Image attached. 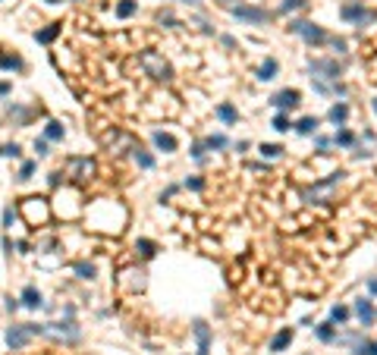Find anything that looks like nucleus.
<instances>
[{
    "label": "nucleus",
    "mask_w": 377,
    "mask_h": 355,
    "mask_svg": "<svg viewBox=\"0 0 377 355\" xmlns=\"http://www.w3.org/2000/svg\"><path fill=\"white\" fill-rule=\"evenodd\" d=\"M0 69H7V73H19L22 60H19L16 54H0Z\"/></svg>",
    "instance_id": "412c9836"
},
{
    "label": "nucleus",
    "mask_w": 377,
    "mask_h": 355,
    "mask_svg": "<svg viewBox=\"0 0 377 355\" xmlns=\"http://www.w3.org/2000/svg\"><path fill=\"white\" fill-rule=\"evenodd\" d=\"M289 342H292V330L286 327V330H280V333L274 336V342H270V352H283Z\"/></svg>",
    "instance_id": "6ab92c4d"
},
{
    "label": "nucleus",
    "mask_w": 377,
    "mask_h": 355,
    "mask_svg": "<svg viewBox=\"0 0 377 355\" xmlns=\"http://www.w3.org/2000/svg\"><path fill=\"white\" fill-rule=\"evenodd\" d=\"M258 151H261V157H267V160H274V157L283 154V148H280V145H261Z\"/></svg>",
    "instance_id": "2f4dec72"
},
{
    "label": "nucleus",
    "mask_w": 377,
    "mask_h": 355,
    "mask_svg": "<svg viewBox=\"0 0 377 355\" xmlns=\"http://www.w3.org/2000/svg\"><path fill=\"white\" fill-rule=\"evenodd\" d=\"M296 132H302V135H314V132H317V120H314V116H302V120L296 123Z\"/></svg>",
    "instance_id": "5701e85b"
},
{
    "label": "nucleus",
    "mask_w": 377,
    "mask_h": 355,
    "mask_svg": "<svg viewBox=\"0 0 377 355\" xmlns=\"http://www.w3.org/2000/svg\"><path fill=\"white\" fill-rule=\"evenodd\" d=\"M135 252H138L141 258H151V255H154V242H151V239H138V242H135Z\"/></svg>",
    "instance_id": "c756f323"
},
{
    "label": "nucleus",
    "mask_w": 377,
    "mask_h": 355,
    "mask_svg": "<svg viewBox=\"0 0 377 355\" xmlns=\"http://www.w3.org/2000/svg\"><path fill=\"white\" fill-rule=\"evenodd\" d=\"M10 94V82H0V98H7Z\"/></svg>",
    "instance_id": "09e8293b"
},
{
    "label": "nucleus",
    "mask_w": 377,
    "mask_h": 355,
    "mask_svg": "<svg viewBox=\"0 0 377 355\" xmlns=\"http://www.w3.org/2000/svg\"><path fill=\"white\" fill-rule=\"evenodd\" d=\"M57 35H60V26H47V29H41V32H35V38H38L41 44H51Z\"/></svg>",
    "instance_id": "a878e982"
},
{
    "label": "nucleus",
    "mask_w": 377,
    "mask_h": 355,
    "mask_svg": "<svg viewBox=\"0 0 377 355\" xmlns=\"http://www.w3.org/2000/svg\"><path fill=\"white\" fill-rule=\"evenodd\" d=\"M299 101H302V94H299L296 88H283V91H277L274 98H270V104H274L280 113H286V110H292V107H299Z\"/></svg>",
    "instance_id": "9b49d317"
},
{
    "label": "nucleus",
    "mask_w": 377,
    "mask_h": 355,
    "mask_svg": "<svg viewBox=\"0 0 377 355\" xmlns=\"http://www.w3.org/2000/svg\"><path fill=\"white\" fill-rule=\"evenodd\" d=\"M305 4H308V0H283L280 10H283V13H292V10H299V7H305Z\"/></svg>",
    "instance_id": "e433bc0d"
},
{
    "label": "nucleus",
    "mask_w": 377,
    "mask_h": 355,
    "mask_svg": "<svg viewBox=\"0 0 377 355\" xmlns=\"http://www.w3.org/2000/svg\"><path fill=\"white\" fill-rule=\"evenodd\" d=\"M22 217H26L29 227H44L47 217H51V208H47L44 198H26L22 201Z\"/></svg>",
    "instance_id": "7ed1b4c3"
},
{
    "label": "nucleus",
    "mask_w": 377,
    "mask_h": 355,
    "mask_svg": "<svg viewBox=\"0 0 377 355\" xmlns=\"http://www.w3.org/2000/svg\"><path fill=\"white\" fill-rule=\"evenodd\" d=\"M0 154H4V157H19V154H22V148L16 145V141H10V145L0 148Z\"/></svg>",
    "instance_id": "f704fd0d"
},
{
    "label": "nucleus",
    "mask_w": 377,
    "mask_h": 355,
    "mask_svg": "<svg viewBox=\"0 0 377 355\" xmlns=\"http://www.w3.org/2000/svg\"><path fill=\"white\" fill-rule=\"evenodd\" d=\"M308 69H311V79H317V82H333V79H339V63H336V60H311Z\"/></svg>",
    "instance_id": "6e6552de"
},
{
    "label": "nucleus",
    "mask_w": 377,
    "mask_h": 355,
    "mask_svg": "<svg viewBox=\"0 0 377 355\" xmlns=\"http://www.w3.org/2000/svg\"><path fill=\"white\" fill-rule=\"evenodd\" d=\"M217 116H220L223 123H236V120H239V113H236L233 104H220V107H217Z\"/></svg>",
    "instance_id": "393cba45"
},
{
    "label": "nucleus",
    "mask_w": 377,
    "mask_h": 355,
    "mask_svg": "<svg viewBox=\"0 0 377 355\" xmlns=\"http://www.w3.org/2000/svg\"><path fill=\"white\" fill-rule=\"evenodd\" d=\"M185 189H192V192H202V189H205V183L198 180V176H192V180H185Z\"/></svg>",
    "instance_id": "79ce46f5"
},
{
    "label": "nucleus",
    "mask_w": 377,
    "mask_h": 355,
    "mask_svg": "<svg viewBox=\"0 0 377 355\" xmlns=\"http://www.w3.org/2000/svg\"><path fill=\"white\" fill-rule=\"evenodd\" d=\"M63 135H66V129H63V123H57V120H51L44 126V138L47 141H63Z\"/></svg>",
    "instance_id": "dca6fc26"
},
{
    "label": "nucleus",
    "mask_w": 377,
    "mask_h": 355,
    "mask_svg": "<svg viewBox=\"0 0 377 355\" xmlns=\"http://www.w3.org/2000/svg\"><path fill=\"white\" fill-rule=\"evenodd\" d=\"M138 63H141V69H145V76H151V79H157V82L170 79V63L163 60L157 51H145L138 57Z\"/></svg>",
    "instance_id": "f03ea898"
},
{
    "label": "nucleus",
    "mask_w": 377,
    "mask_h": 355,
    "mask_svg": "<svg viewBox=\"0 0 377 355\" xmlns=\"http://www.w3.org/2000/svg\"><path fill=\"white\" fill-rule=\"evenodd\" d=\"M60 183H63V173H51V186L60 189Z\"/></svg>",
    "instance_id": "a18cd8bd"
},
{
    "label": "nucleus",
    "mask_w": 377,
    "mask_h": 355,
    "mask_svg": "<svg viewBox=\"0 0 377 355\" xmlns=\"http://www.w3.org/2000/svg\"><path fill=\"white\" fill-rule=\"evenodd\" d=\"M19 305H26V308H41V292L35 289V286H26L22 289V299H19Z\"/></svg>",
    "instance_id": "2eb2a0df"
},
{
    "label": "nucleus",
    "mask_w": 377,
    "mask_h": 355,
    "mask_svg": "<svg viewBox=\"0 0 377 355\" xmlns=\"http://www.w3.org/2000/svg\"><path fill=\"white\" fill-rule=\"evenodd\" d=\"M374 113H377V98H374Z\"/></svg>",
    "instance_id": "864d4df0"
},
{
    "label": "nucleus",
    "mask_w": 377,
    "mask_h": 355,
    "mask_svg": "<svg viewBox=\"0 0 377 355\" xmlns=\"http://www.w3.org/2000/svg\"><path fill=\"white\" fill-rule=\"evenodd\" d=\"M132 157H135V163H138V167H145V170H151V167H154V157H151L148 151H141V148H135V151H132Z\"/></svg>",
    "instance_id": "bb28decb"
},
{
    "label": "nucleus",
    "mask_w": 377,
    "mask_h": 355,
    "mask_svg": "<svg viewBox=\"0 0 377 355\" xmlns=\"http://www.w3.org/2000/svg\"><path fill=\"white\" fill-rule=\"evenodd\" d=\"M327 44H330V47H333V51H339V54H343V51H346V41H343V38H330Z\"/></svg>",
    "instance_id": "37998d69"
},
{
    "label": "nucleus",
    "mask_w": 377,
    "mask_h": 355,
    "mask_svg": "<svg viewBox=\"0 0 377 355\" xmlns=\"http://www.w3.org/2000/svg\"><path fill=\"white\" fill-rule=\"evenodd\" d=\"M289 32H296L302 35L308 44H327L330 41V35L321 29V26H314V22H305V19H296V22H289Z\"/></svg>",
    "instance_id": "20e7f679"
},
{
    "label": "nucleus",
    "mask_w": 377,
    "mask_h": 355,
    "mask_svg": "<svg viewBox=\"0 0 377 355\" xmlns=\"http://www.w3.org/2000/svg\"><path fill=\"white\" fill-rule=\"evenodd\" d=\"M76 274H79V280H94V264L79 261V264H76Z\"/></svg>",
    "instance_id": "7c9ffc66"
},
{
    "label": "nucleus",
    "mask_w": 377,
    "mask_h": 355,
    "mask_svg": "<svg viewBox=\"0 0 377 355\" xmlns=\"http://www.w3.org/2000/svg\"><path fill=\"white\" fill-rule=\"evenodd\" d=\"M339 16L346 22H355V26H371V22H377V10H364L361 4H346L339 10Z\"/></svg>",
    "instance_id": "423d86ee"
},
{
    "label": "nucleus",
    "mask_w": 377,
    "mask_h": 355,
    "mask_svg": "<svg viewBox=\"0 0 377 355\" xmlns=\"http://www.w3.org/2000/svg\"><path fill=\"white\" fill-rule=\"evenodd\" d=\"M205 151H208V148H205V141H198V145H192V157H195L198 163H205Z\"/></svg>",
    "instance_id": "58836bf2"
},
{
    "label": "nucleus",
    "mask_w": 377,
    "mask_h": 355,
    "mask_svg": "<svg viewBox=\"0 0 377 355\" xmlns=\"http://www.w3.org/2000/svg\"><path fill=\"white\" fill-rule=\"evenodd\" d=\"M179 4H188V7H198V4H202V0H179Z\"/></svg>",
    "instance_id": "8fccbe9b"
},
{
    "label": "nucleus",
    "mask_w": 377,
    "mask_h": 355,
    "mask_svg": "<svg viewBox=\"0 0 377 355\" xmlns=\"http://www.w3.org/2000/svg\"><path fill=\"white\" fill-rule=\"evenodd\" d=\"M32 336H35L32 324H13V327L7 330V346L10 349H22V346H29Z\"/></svg>",
    "instance_id": "9d476101"
},
{
    "label": "nucleus",
    "mask_w": 377,
    "mask_h": 355,
    "mask_svg": "<svg viewBox=\"0 0 377 355\" xmlns=\"http://www.w3.org/2000/svg\"><path fill=\"white\" fill-rule=\"evenodd\" d=\"M135 10H138L135 0H120V4H116V16H120V19H129V16H135Z\"/></svg>",
    "instance_id": "b1692460"
},
{
    "label": "nucleus",
    "mask_w": 377,
    "mask_h": 355,
    "mask_svg": "<svg viewBox=\"0 0 377 355\" xmlns=\"http://www.w3.org/2000/svg\"><path fill=\"white\" fill-rule=\"evenodd\" d=\"M94 160L91 157H69L66 160V176H73L76 183H88L91 176H94Z\"/></svg>",
    "instance_id": "39448f33"
},
{
    "label": "nucleus",
    "mask_w": 377,
    "mask_h": 355,
    "mask_svg": "<svg viewBox=\"0 0 377 355\" xmlns=\"http://www.w3.org/2000/svg\"><path fill=\"white\" fill-rule=\"evenodd\" d=\"M32 173H35V160H26V163H22V170H19V180L22 183L32 180Z\"/></svg>",
    "instance_id": "4c0bfd02"
},
{
    "label": "nucleus",
    "mask_w": 377,
    "mask_h": 355,
    "mask_svg": "<svg viewBox=\"0 0 377 355\" xmlns=\"http://www.w3.org/2000/svg\"><path fill=\"white\" fill-rule=\"evenodd\" d=\"M35 151H38V157L51 154V151H47V138H35Z\"/></svg>",
    "instance_id": "a19ab883"
},
{
    "label": "nucleus",
    "mask_w": 377,
    "mask_h": 355,
    "mask_svg": "<svg viewBox=\"0 0 377 355\" xmlns=\"http://www.w3.org/2000/svg\"><path fill=\"white\" fill-rule=\"evenodd\" d=\"M368 289H371V292H377V280H371V283H368Z\"/></svg>",
    "instance_id": "3c124183"
},
{
    "label": "nucleus",
    "mask_w": 377,
    "mask_h": 355,
    "mask_svg": "<svg viewBox=\"0 0 377 355\" xmlns=\"http://www.w3.org/2000/svg\"><path fill=\"white\" fill-rule=\"evenodd\" d=\"M355 355H377V342H358Z\"/></svg>",
    "instance_id": "c9c22d12"
},
{
    "label": "nucleus",
    "mask_w": 377,
    "mask_h": 355,
    "mask_svg": "<svg viewBox=\"0 0 377 355\" xmlns=\"http://www.w3.org/2000/svg\"><path fill=\"white\" fill-rule=\"evenodd\" d=\"M230 13H233L236 19H242V22H252V26H261V22H267V19H270V13H267V10H261V7H249V4H239V7H233Z\"/></svg>",
    "instance_id": "1a4fd4ad"
},
{
    "label": "nucleus",
    "mask_w": 377,
    "mask_h": 355,
    "mask_svg": "<svg viewBox=\"0 0 377 355\" xmlns=\"http://www.w3.org/2000/svg\"><path fill=\"white\" fill-rule=\"evenodd\" d=\"M41 333L54 336V339H63V342H76L82 336V330L73 321H66V324H41Z\"/></svg>",
    "instance_id": "0eeeda50"
},
{
    "label": "nucleus",
    "mask_w": 377,
    "mask_h": 355,
    "mask_svg": "<svg viewBox=\"0 0 377 355\" xmlns=\"http://www.w3.org/2000/svg\"><path fill=\"white\" fill-rule=\"evenodd\" d=\"M277 60H274V57H267V60L261 63V69H258V79H261V82H270V79H277Z\"/></svg>",
    "instance_id": "a211bd4d"
},
{
    "label": "nucleus",
    "mask_w": 377,
    "mask_h": 355,
    "mask_svg": "<svg viewBox=\"0 0 377 355\" xmlns=\"http://www.w3.org/2000/svg\"><path fill=\"white\" fill-rule=\"evenodd\" d=\"M230 141H227V135H208L205 138V148H211V151H220V148H227Z\"/></svg>",
    "instance_id": "cd10ccee"
},
{
    "label": "nucleus",
    "mask_w": 377,
    "mask_h": 355,
    "mask_svg": "<svg viewBox=\"0 0 377 355\" xmlns=\"http://www.w3.org/2000/svg\"><path fill=\"white\" fill-rule=\"evenodd\" d=\"M19 308V299H7V311H16Z\"/></svg>",
    "instance_id": "de8ad7c7"
},
{
    "label": "nucleus",
    "mask_w": 377,
    "mask_h": 355,
    "mask_svg": "<svg viewBox=\"0 0 377 355\" xmlns=\"http://www.w3.org/2000/svg\"><path fill=\"white\" fill-rule=\"evenodd\" d=\"M289 126H292V123H289L286 113H277V116H274V129H277V132H286Z\"/></svg>",
    "instance_id": "72a5a7b5"
},
{
    "label": "nucleus",
    "mask_w": 377,
    "mask_h": 355,
    "mask_svg": "<svg viewBox=\"0 0 377 355\" xmlns=\"http://www.w3.org/2000/svg\"><path fill=\"white\" fill-rule=\"evenodd\" d=\"M10 223H13V208L4 211V227H10Z\"/></svg>",
    "instance_id": "49530a36"
},
{
    "label": "nucleus",
    "mask_w": 377,
    "mask_h": 355,
    "mask_svg": "<svg viewBox=\"0 0 377 355\" xmlns=\"http://www.w3.org/2000/svg\"><path fill=\"white\" fill-rule=\"evenodd\" d=\"M195 339H198V355H211V330L205 321H195Z\"/></svg>",
    "instance_id": "f8f14e48"
},
{
    "label": "nucleus",
    "mask_w": 377,
    "mask_h": 355,
    "mask_svg": "<svg viewBox=\"0 0 377 355\" xmlns=\"http://www.w3.org/2000/svg\"><path fill=\"white\" fill-rule=\"evenodd\" d=\"M349 317V308H343V305H336V308H330V321L333 324H343Z\"/></svg>",
    "instance_id": "473e14b6"
},
{
    "label": "nucleus",
    "mask_w": 377,
    "mask_h": 355,
    "mask_svg": "<svg viewBox=\"0 0 377 355\" xmlns=\"http://www.w3.org/2000/svg\"><path fill=\"white\" fill-rule=\"evenodd\" d=\"M157 22H160V26H167V29H176V26H179V22H176L170 13H157Z\"/></svg>",
    "instance_id": "ea45409f"
},
{
    "label": "nucleus",
    "mask_w": 377,
    "mask_h": 355,
    "mask_svg": "<svg viewBox=\"0 0 377 355\" xmlns=\"http://www.w3.org/2000/svg\"><path fill=\"white\" fill-rule=\"evenodd\" d=\"M151 138H154V145L163 151V154H173V151H176V138L170 132H163V129H154V135H151Z\"/></svg>",
    "instance_id": "4468645a"
},
{
    "label": "nucleus",
    "mask_w": 377,
    "mask_h": 355,
    "mask_svg": "<svg viewBox=\"0 0 377 355\" xmlns=\"http://www.w3.org/2000/svg\"><path fill=\"white\" fill-rule=\"evenodd\" d=\"M346 120H349V104H333V107H330V123L343 126Z\"/></svg>",
    "instance_id": "aec40b11"
},
{
    "label": "nucleus",
    "mask_w": 377,
    "mask_h": 355,
    "mask_svg": "<svg viewBox=\"0 0 377 355\" xmlns=\"http://www.w3.org/2000/svg\"><path fill=\"white\" fill-rule=\"evenodd\" d=\"M333 141H336V145H343V148H352V145H355V135H352L349 129H339Z\"/></svg>",
    "instance_id": "c85d7f7f"
},
{
    "label": "nucleus",
    "mask_w": 377,
    "mask_h": 355,
    "mask_svg": "<svg viewBox=\"0 0 377 355\" xmlns=\"http://www.w3.org/2000/svg\"><path fill=\"white\" fill-rule=\"evenodd\" d=\"M217 4H220L223 10H233V7H239V4H242V0H217Z\"/></svg>",
    "instance_id": "c03bdc74"
},
{
    "label": "nucleus",
    "mask_w": 377,
    "mask_h": 355,
    "mask_svg": "<svg viewBox=\"0 0 377 355\" xmlns=\"http://www.w3.org/2000/svg\"><path fill=\"white\" fill-rule=\"evenodd\" d=\"M314 336H317V339H324V342H333V339H336L333 321H330V324H317V327H314Z\"/></svg>",
    "instance_id": "4be33fe9"
},
{
    "label": "nucleus",
    "mask_w": 377,
    "mask_h": 355,
    "mask_svg": "<svg viewBox=\"0 0 377 355\" xmlns=\"http://www.w3.org/2000/svg\"><path fill=\"white\" fill-rule=\"evenodd\" d=\"M98 208L104 211V217H88L91 227L94 230H104V233H120L123 230V220H126V211L120 205H113V201H107V198H101Z\"/></svg>",
    "instance_id": "f257e3e1"
},
{
    "label": "nucleus",
    "mask_w": 377,
    "mask_h": 355,
    "mask_svg": "<svg viewBox=\"0 0 377 355\" xmlns=\"http://www.w3.org/2000/svg\"><path fill=\"white\" fill-rule=\"evenodd\" d=\"M44 4H66V0H44Z\"/></svg>",
    "instance_id": "603ef678"
},
{
    "label": "nucleus",
    "mask_w": 377,
    "mask_h": 355,
    "mask_svg": "<svg viewBox=\"0 0 377 355\" xmlns=\"http://www.w3.org/2000/svg\"><path fill=\"white\" fill-rule=\"evenodd\" d=\"M123 283H126V286L129 289H141V286H145V270H123Z\"/></svg>",
    "instance_id": "f3484780"
},
{
    "label": "nucleus",
    "mask_w": 377,
    "mask_h": 355,
    "mask_svg": "<svg viewBox=\"0 0 377 355\" xmlns=\"http://www.w3.org/2000/svg\"><path fill=\"white\" fill-rule=\"evenodd\" d=\"M355 317L361 321V327H371L374 324V305H371V299H358L355 302Z\"/></svg>",
    "instance_id": "ddd939ff"
}]
</instances>
